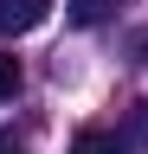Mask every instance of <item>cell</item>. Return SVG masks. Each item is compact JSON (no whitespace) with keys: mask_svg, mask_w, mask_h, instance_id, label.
<instances>
[{"mask_svg":"<svg viewBox=\"0 0 148 154\" xmlns=\"http://www.w3.org/2000/svg\"><path fill=\"white\" fill-rule=\"evenodd\" d=\"M45 13H52V0H0V32H32V26H45Z\"/></svg>","mask_w":148,"mask_h":154,"instance_id":"6da1fadb","label":"cell"},{"mask_svg":"<svg viewBox=\"0 0 148 154\" xmlns=\"http://www.w3.org/2000/svg\"><path fill=\"white\" fill-rule=\"evenodd\" d=\"M122 7H129V0H65L71 26H103V19H116Z\"/></svg>","mask_w":148,"mask_h":154,"instance_id":"7a4b0ae2","label":"cell"},{"mask_svg":"<svg viewBox=\"0 0 148 154\" xmlns=\"http://www.w3.org/2000/svg\"><path fill=\"white\" fill-rule=\"evenodd\" d=\"M116 141H122V154H142V148H148V103H135V109H129V122H122V135H116Z\"/></svg>","mask_w":148,"mask_h":154,"instance_id":"3957f363","label":"cell"},{"mask_svg":"<svg viewBox=\"0 0 148 154\" xmlns=\"http://www.w3.org/2000/svg\"><path fill=\"white\" fill-rule=\"evenodd\" d=\"M71 154H122V141L109 128H77V141H71Z\"/></svg>","mask_w":148,"mask_h":154,"instance_id":"277c9868","label":"cell"},{"mask_svg":"<svg viewBox=\"0 0 148 154\" xmlns=\"http://www.w3.org/2000/svg\"><path fill=\"white\" fill-rule=\"evenodd\" d=\"M13 90H20V58H7V51H0V103H7Z\"/></svg>","mask_w":148,"mask_h":154,"instance_id":"5b68a950","label":"cell"},{"mask_svg":"<svg viewBox=\"0 0 148 154\" xmlns=\"http://www.w3.org/2000/svg\"><path fill=\"white\" fill-rule=\"evenodd\" d=\"M0 154H32V148H26V135H13V128H0Z\"/></svg>","mask_w":148,"mask_h":154,"instance_id":"8992f818","label":"cell"},{"mask_svg":"<svg viewBox=\"0 0 148 154\" xmlns=\"http://www.w3.org/2000/svg\"><path fill=\"white\" fill-rule=\"evenodd\" d=\"M129 51H135V64H148V26H142L135 38H129Z\"/></svg>","mask_w":148,"mask_h":154,"instance_id":"52a82bcc","label":"cell"}]
</instances>
